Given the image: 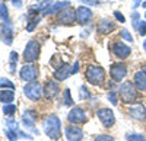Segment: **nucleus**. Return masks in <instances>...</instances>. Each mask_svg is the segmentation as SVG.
Wrapping results in <instances>:
<instances>
[{
	"instance_id": "nucleus-1",
	"label": "nucleus",
	"mask_w": 146,
	"mask_h": 141,
	"mask_svg": "<svg viewBox=\"0 0 146 141\" xmlns=\"http://www.w3.org/2000/svg\"><path fill=\"white\" fill-rule=\"evenodd\" d=\"M42 128H44L45 135L53 141H57L62 137V121H60L57 115L45 116L42 121Z\"/></svg>"
},
{
	"instance_id": "nucleus-2",
	"label": "nucleus",
	"mask_w": 146,
	"mask_h": 141,
	"mask_svg": "<svg viewBox=\"0 0 146 141\" xmlns=\"http://www.w3.org/2000/svg\"><path fill=\"white\" fill-rule=\"evenodd\" d=\"M85 76H86V80L91 85L100 86L105 81V70L100 66H89L86 73H85Z\"/></svg>"
},
{
	"instance_id": "nucleus-3",
	"label": "nucleus",
	"mask_w": 146,
	"mask_h": 141,
	"mask_svg": "<svg viewBox=\"0 0 146 141\" xmlns=\"http://www.w3.org/2000/svg\"><path fill=\"white\" fill-rule=\"evenodd\" d=\"M40 51H41L40 42L35 41V39H29L25 45V50H23V61L25 63L36 61L40 57Z\"/></svg>"
},
{
	"instance_id": "nucleus-4",
	"label": "nucleus",
	"mask_w": 146,
	"mask_h": 141,
	"mask_svg": "<svg viewBox=\"0 0 146 141\" xmlns=\"http://www.w3.org/2000/svg\"><path fill=\"white\" fill-rule=\"evenodd\" d=\"M120 96H121V100L124 103H133L137 98V89L136 86L131 83V81H124L121 83L120 86Z\"/></svg>"
},
{
	"instance_id": "nucleus-5",
	"label": "nucleus",
	"mask_w": 146,
	"mask_h": 141,
	"mask_svg": "<svg viewBox=\"0 0 146 141\" xmlns=\"http://www.w3.org/2000/svg\"><path fill=\"white\" fill-rule=\"evenodd\" d=\"M23 95H25L29 100H32V102L40 100V98L42 96L41 85L38 83V81H28V83L23 86Z\"/></svg>"
},
{
	"instance_id": "nucleus-6",
	"label": "nucleus",
	"mask_w": 146,
	"mask_h": 141,
	"mask_svg": "<svg viewBox=\"0 0 146 141\" xmlns=\"http://www.w3.org/2000/svg\"><path fill=\"white\" fill-rule=\"evenodd\" d=\"M35 121H36V112L32 111V109H27L23 111L22 113V124L25 128H28L29 131H32L35 135H38L40 131L35 128Z\"/></svg>"
},
{
	"instance_id": "nucleus-7",
	"label": "nucleus",
	"mask_w": 146,
	"mask_h": 141,
	"mask_svg": "<svg viewBox=\"0 0 146 141\" xmlns=\"http://www.w3.org/2000/svg\"><path fill=\"white\" fill-rule=\"evenodd\" d=\"M19 76L23 81H34L36 77H38V67L32 63H27L25 66H22Z\"/></svg>"
},
{
	"instance_id": "nucleus-8",
	"label": "nucleus",
	"mask_w": 146,
	"mask_h": 141,
	"mask_svg": "<svg viewBox=\"0 0 146 141\" xmlns=\"http://www.w3.org/2000/svg\"><path fill=\"white\" fill-rule=\"evenodd\" d=\"M96 116L100 118V121L102 122V125L107 127V128H111L115 124L114 112L110 109V108H100L98 111H96Z\"/></svg>"
},
{
	"instance_id": "nucleus-9",
	"label": "nucleus",
	"mask_w": 146,
	"mask_h": 141,
	"mask_svg": "<svg viewBox=\"0 0 146 141\" xmlns=\"http://www.w3.org/2000/svg\"><path fill=\"white\" fill-rule=\"evenodd\" d=\"M0 39L6 45H12L13 42V26L10 22L0 23Z\"/></svg>"
},
{
	"instance_id": "nucleus-10",
	"label": "nucleus",
	"mask_w": 146,
	"mask_h": 141,
	"mask_svg": "<svg viewBox=\"0 0 146 141\" xmlns=\"http://www.w3.org/2000/svg\"><path fill=\"white\" fill-rule=\"evenodd\" d=\"M67 121L69 124H85L88 121V116H86V112L80 108H73L69 113H67Z\"/></svg>"
},
{
	"instance_id": "nucleus-11",
	"label": "nucleus",
	"mask_w": 146,
	"mask_h": 141,
	"mask_svg": "<svg viewBox=\"0 0 146 141\" xmlns=\"http://www.w3.org/2000/svg\"><path fill=\"white\" fill-rule=\"evenodd\" d=\"M111 48H113L114 55H115L117 58H121V60L127 58V57L130 55V52H131V48H130L127 44H124L123 41H115V42L113 44Z\"/></svg>"
},
{
	"instance_id": "nucleus-12",
	"label": "nucleus",
	"mask_w": 146,
	"mask_h": 141,
	"mask_svg": "<svg viewBox=\"0 0 146 141\" xmlns=\"http://www.w3.org/2000/svg\"><path fill=\"white\" fill-rule=\"evenodd\" d=\"M58 92H60L58 83H57V81H54V80H50V81H47V83H45L42 95L45 96V99L53 100V99H56L58 96Z\"/></svg>"
},
{
	"instance_id": "nucleus-13",
	"label": "nucleus",
	"mask_w": 146,
	"mask_h": 141,
	"mask_svg": "<svg viewBox=\"0 0 146 141\" xmlns=\"http://www.w3.org/2000/svg\"><path fill=\"white\" fill-rule=\"evenodd\" d=\"M110 74H111L113 80H115V81L123 80L127 76V66L124 63H115V64H113L111 70H110Z\"/></svg>"
},
{
	"instance_id": "nucleus-14",
	"label": "nucleus",
	"mask_w": 146,
	"mask_h": 141,
	"mask_svg": "<svg viewBox=\"0 0 146 141\" xmlns=\"http://www.w3.org/2000/svg\"><path fill=\"white\" fill-rule=\"evenodd\" d=\"M75 20H76V10H73L70 7L62 10L57 18V22L62 23V25H72Z\"/></svg>"
},
{
	"instance_id": "nucleus-15",
	"label": "nucleus",
	"mask_w": 146,
	"mask_h": 141,
	"mask_svg": "<svg viewBox=\"0 0 146 141\" xmlns=\"http://www.w3.org/2000/svg\"><path fill=\"white\" fill-rule=\"evenodd\" d=\"M94 13H92V10L86 6H80L76 9V20L80 23V25H86L88 22H91Z\"/></svg>"
},
{
	"instance_id": "nucleus-16",
	"label": "nucleus",
	"mask_w": 146,
	"mask_h": 141,
	"mask_svg": "<svg viewBox=\"0 0 146 141\" xmlns=\"http://www.w3.org/2000/svg\"><path fill=\"white\" fill-rule=\"evenodd\" d=\"M64 135L67 141H80L83 138V131L76 125H69L64 128Z\"/></svg>"
},
{
	"instance_id": "nucleus-17",
	"label": "nucleus",
	"mask_w": 146,
	"mask_h": 141,
	"mask_svg": "<svg viewBox=\"0 0 146 141\" xmlns=\"http://www.w3.org/2000/svg\"><path fill=\"white\" fill-rule=\"evenodd\" d=\"M129 113H130L131 118L136 119V121H145L146 119V108L142 103H136V105H133V106H130Z\"/></svg>"
},
{
	"instance_id": "nucleus-18",
	"label": "nucleus",
	"mask_w": 146,
	"mask_h": 141,
	"mask_svg": "<svg viewBox=\"0 0 146 141\" xmlns=\"http://www.w3.org/2000/svg\"><path fill=\"white\" fill-rule=\"evenodd\" d=\"M115 29V23L111 22L110 19H100L98 25H96V32L100 35H108L110 32H113Z\"/></svg>"
},
{
	"instance_id": "nucleus-19",
	"label": "nucleus",
	"mask_w": 146,
	"mask_h": 141,
	"mask_svg": "<svg viewBox=\"0 0 146 141\" xmlns=\"http://www.w3.org/2000/svg\"><path fill=\"white\" fill-rule=\"evenodd\" d=\"M133 85H135L136 89L140 90V92L146 90V71H145V70H139V71L135 73V77H133Z\"/></svg>"
},
{
	"instance_id": "nucleus-20",
	"label": "nucleus",
	"mask_w": 146,
	"mask_h": 141,
	"mask_svg": "<svg viewBox=\"0 0 146 141\" xmlns=\"http://www.w3.org/2000/svg\"><path fill=\"white\" fill-rule=\"evenodd\" d=\"M70 74H72V66L70 64H63V66H60L58 68H56L54 79L57 81H64Z\"/></svg>"
},
{
	"instance_id": "nucleus-21",
	"label": "nucleus",
	"mask_w": 146,
	"mask_h": 141,
	"mask_svg": "<svg viewBox=\"0 0 146 141\" xmlns=\"http://www.w3.org/2000/svg\"><path fill=\"white\" fill-rule=\"evenodd\" d=\"M67 7H70V2H67V0L66 2H56L48 7L42 15H51V13H56V12H62V10H64Z\"/></svg>"
},
{
	"instance_id": "nucleus-22",
	"label": "nucleus",
	"mask_w": 146,
	"mask_h": 141,
	"mask_svg": "<svg viewBox=\"0 0 146 141\" xmlns=\"http://www.w3.org/2000/svg\"><path fill=\"white\" fill-rule=\"evenodd\" d=\"M15 99V93L12 89H7V90H0V102L7 105V103H12Z\"/></svg>"
},
{
	"instance_id": "nucleus-23",
	"label": "nucleus",
	"mask_w": 146,
	"mask_h": 141,
	"mask_svg": "<svg viewBox=\"0 0 146 141\" xmlns=\"http://www.w3.org/2000/svg\"><path fill=\"white\" fill-rule=\"evenodd\" d=\"M9 58H10V61H9V71H10L12 74H15V71H16V66H18V52L12 51Z\"/></svg>"
},
{
	"instance_id": "nucleus-24",
	"label": "nucleus",
	"mask_w": 146,
	"mask_h": 141,
	"mask_svg": "<svg viewBox=\"0 0 146 141\" xmlns=\"http://www.w3.org/2000/svg\"><path fill=\"white\" fill-rule=\"evenodd\" d=\"M9 19H10V16H9V10H7L6 5L3 2H0V20L2 22H10Z\"/></svg>"
},
{
	"instance_id": "nucleus-25",
	"label": "nucleus",
	"mask_w": 146,
	"mask_h": 141,
	"mask_svg": "<svg viewBox=\"0 0 146 141\" xmlns=\"http://www.w3.org/2000/svg\"><path fill=\"white\" fill-rule=\"evenodd\" d=\"M15 112H16V105H13V103H7V105L3 106V113L6 116H9V118H10V116H13Z\"/></svg>"
},
{
	"instance_id": "nucleus-26",
	"label": "nucleus",
	"mask_w": 146,
	"mask_h": 141,
	"mask_svg": "<svg viewBox=\"0 0 146 141\" xmlns=\"http://www.w3.org/2000/svg\"><path fill=\"white\" fill-rule=\"evenodd\" d=\"M63 105H66V106L75 105V102L72 99V95H70V89H64V92H63Z\"/></svg>"
},
{
	"instance_id": "nucleus-27",
	"label": "nucleus",
	"mask_w": 146,
	"mask_h": 141,
	"mask_svg": "<svg viewBox=\"0 0 146 141\" xmlns=\"http://www.w3.org/2000/svg\"><path fill=\"white\" fill-rule=\"evenodd\" d=\"M40 20H41V16H36V18L29 19L28 25H27V31H28V32H32V31L36 28V25H38V22H40Z\"/></svg>"
},
{
	"instance_id": "nucleus-28",
	"label": "nucleus",
	"mask_w": 146,
	"mask_h": 141,
	"mask_svg": "<svg viewBox=\"0 0 146 141\" xmlns=\"http://www.w3.org/2000/svg\"><path fill=\"white\" fill-rule=\"evenodd\" d=\"M0 87H6V89L15 90V85L12 83L9 79H6V77H2V79H0Z\"/></svg>"
},
{
	"instance_id": "nucleus-29",
	"label": "nucleus",
	"mask_w": 146,
	"mask_h": 141,
	"mask_svg": "<svg viewBox=\"0 0 146 141\" xmlns=\"http://www.w3.org/2000/svg\"><path fill=\"white\" fill-rule=\"evenodd\" d=\"M107 99L111 102V105H114V106H117V102H118V98H117V92L111 90L107 93Z\"/></svg>"
},
{
	"instance_id": "nucleus-30",
	"label": "nucleus",
	"mask_w": 146,
	"mask_h": 141,
	"mask_svg": "<svg viewBox=\"0 0 146 141\" xmlns=\"http://www.w3.org/2000/svg\"><path fill=\"white\" fill-rule=\"evenodd\" d=\"M5 134H6V137H7L9 141H18V138H19L18 132L13 131V130H5Z\"/></svg>"
},
{
	"instance_id": "nucleus-31",
	"label": "nucleus",
	"mask_w": 146,
	"mask_h": 141,
	"mask_svg": "<svg viewBox=\"0 0 146 141\" xmlns=\"http://www.w3.org/2000/svg\"><path fill=\"white\" fill-rule=\"evenodd\" d=\"M139 23H140V15L137 13V12H135V13L131 15V25H133V28H135L136 31L139 28Z\"/></svg>"
},
{
	"instance_id": "nucleus-32",
	"label": "nucleus",
	"mask_w": 146,
	"mask_h": 141,
	"mask_svg": "<svg viewBox=\"0 0 146 141\" xmlns=\"http://www.w3.org/2000/svg\"><path fill=\"white\" fill-rule=\"evenodd\" d=\"M79 96H80V99L82 100H85V99H89L91 98V93H89V90L86 89V86H80V89H79Z\"/></svg>"
},
{
	"instance_id": "nucleus-33",
	"label": "nucleus",
	"mask_w": 146,
	"mask_h": 141,
	"mask_svg": "<svg viewBox=\"0 0 146 141\" xmlns=\"http://www.w3.org/2000/svg\"><path fill=\"white\" fill-rule=\"evenodd\" d=\"M127 141H146V138L142 134H129Z\"/></svg>"
},
{
	"instance_id": "nucleus-34",
	"label": "nucleus",
	"mask_w": 146,
	"mask_h": 141,
	"mask_svg": "<svg viewBox=\"0 0 146 141\" xmlns=\"http://www.w3.org/2000/svg\"><path fill=\"white\" fill-rule=\"evenodd\" d=\"M120 35H121V38L126 39V41H129L130 44L133 42V37H131V33H130L127 29H121V31H120Z\"/></svg>"
},
{
	"instance_id": "nucleus-35",
	"label": "nucleus",
	"mask_w": 146,
	"mask_h": 141,
	"mask_svg": "<svg viewBox=\"0 0 146 141\" xmlns=\"http://www.w3.org/2000/svg\"><path fill=\"white\" fill-rule=\"evenodd\" d=\"M137 32L140 33V37H146V20H140Z\"/></svg>"
},
{
	"instance_id": "nucleus-36",
	"label": "nucleus",
	"mask_w": 146,
	"mask_h": 141,
	"mask_svg": "<svg viewBox=\"0 0 146 141\" xmlns=\"http://www.w3.org/2000/svg\"><path fill=\"white\" fill-rule=\"evenodd\" d=\"M94 141H114V138L111 135H105V134H100V135H96Z\"/></svg>"
},
{
	"instance_id": "nucleus-37",
	"label": "nucleus",
	"mask_w": 146,
	"mask_h": 141,
	"mask_svg": "<svg viewBox=\"0 0 146 141\" xmlns=\"http://www.w3.org/2000/svg\"><path fill=\"white\" fill-rule=\"evenodd\" d=\"M114 18H115L120 23H124V22H126V18L123 16V13H121L120 10H115V12H114Z\"/></svg>"
},
{
	"instance_id": "nucleus-38",
	"label": "nucleus",
	"mask_w": 146,
	"mask_h": 141,
	"mask_svg": "<svg viewBox=\"0 0 146 141\" xmlns=\"http://www.w3.org/2000/svg\"><path fill=\"white\" fill-rule=\"evenodd\" d=\"M79 71V61H76L75 64H73V67H72V74H76Z\"/></svg>"
},
{
	"instance_id": "nucleus-39",
	"label": "nucleus",
	"mask_w": 146,
	"mask_h": 141,
	"mask_svg": "<svg viewBox=\"0 0 146 141\" xmlns=\"http://www.w3.org/2000/svg\"><path fill=\"white\" fill-rule=\"evenodd\" d=\"M15 7H22V0H10Z\"/></svg>"
},
{
	"instance_id": "nucleus-40",
	"label": "nucleus",
	"mask_w": 146,
	"mask_h": 141,
	"mask_svg": "<svg viewBox=\"0 0 146 141\" xmlns=\"http://www.w3.org/2000/svg\"><path fill=\"white\" fill-rule=\"evenodd\" d=\"M80 2L82 3H85V5H98V3H96V2H94V0H80Z\"/></svg>"
},
{
	"instance_id": "nucleus-41",
	"label": "nucleus",
	"mask_w": 146,
	"mask_h": 141,
	"mask_svg": "<svg viewBox=\"0 0 146 141\" xmlns=\"http://www.w3.org/2000/svg\"><path fill=\"white\" fill-rule=\"evenodd\" d=\"M140 2H142V0H135V2H133V9L139 7V6H140Z\"/></svg>"
},
{
	"instance_id": "nucleus-42",
	"label": "nucleus",
	"mask_w": 146,
	"mask_h": 141,
	"mask_svg": "<svg viewBox=\"0 0 146 141\" xmlns=\"http://www.w3.org/2000/svg\"><path fill=\"white\" fill-rule=\"evenodd\" d=\"M143 48H145V51H146V41L143 42Z\"/></svg>"
},
{
	"instance_id": "nucleus-43",
	"label": "nucleus",
	"mask_w": 146,
	"mask_h": 141,
	"mask_svg": "<svg viewBox=\"0 0 146 141\" xmlns=\"http://www.w3.org/2000/svg\"><path fill=\"white\" fill-rule=\"evenodd\" d=\"M142 6H143V7L146 9V2H143V3H142Z\"/></svg>"
},
{
	"instance_id": "nucleus-44",
	"label": "nucleus",
	"mask_w": 146,
	"mask_h": 141,
	"mask_svg": "<svg viewBox=\"0 0 146 141\" xmlns=\"http://www.w3.org/2000/svg\"><path fill=\"white\" fill-rule=\"evenodd\" d=\"M143 70H145V71H146V67H145V68H143Z\"/></svg>"
},
{
	"instance_id": "nucleus-45",
	"label": "nucleus",
	"mask_w": 146,
	"mask_h": 141,
	"mask_svg": "<svg viewBox=\"0 0 146 141\" xmlns=\"http://www.w3.org/2000/svg\"><path fill=\"white\" fill-rule=\"evenodd\" d=\"M145 18H146V13H145Z\"/></svg>"
}]
</instances>
